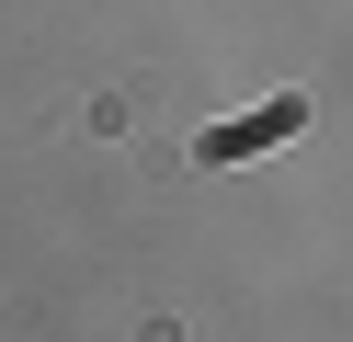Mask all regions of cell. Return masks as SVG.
Instances as JSON below:
<instances>
[{"instance_id": "1", "label": "cell", "mask_w": 353, "mask_h": 342, "mask_svg": "<svg viewBox=\"0 0 353 342\" xmlns=\"http://www.w3.org/2000/svg\"><path fill=\"white\" fill-rule=\"evenodd\" d=\"M307 126V103H274V114H251V126H228V137H205L216 160H239V149H262V137H296Z\"/></svg>"}]
</instances>
